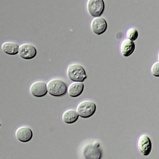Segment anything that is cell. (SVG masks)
<instances>
[{
  "label": "cell",
  "instance_id": "14",
  "mask_svg": "<svg viewBox=\"0 0 159 159\" xmlns=\"http://www.w3.org/2000/svg\"><path fill=\"white\" fill-rule=\"evenodd\" d=\"M79 119V115L74 109L65 110L62 114V120L67 124H72L75 123Z\"/></svg>",
  "mask_w": 159,
  "mask_h": 159
},
{
  "label": "cell",
  "instance_id": "3",
  "mask_svg": "<svg viewBox=\"0 0 159 159\" xmlns=\"http://www.w3.org/2000/svg\"><path fill=\"white\" fill-rule=\"evenodd\" d=\"M96 105L93 101L85 100L82 101L76 107V112L79 116L83 118L92 117L96 112Z\"/></svg>",
  "mask_w": 159,
  "mask_h": 159
},
{
  "label": "cell",
  "instance_id": "6",
  "mask_svg": "<svg viewBox=\"0 0 159 159\" xmlns=\"http://www.w3.org/2000/svg\"><path fill=\"white\" fill-rule=\"evenodd\" d=\"M37 49L30 43H22L19 48L18 54L21 58L25 60H31L37 55Z\"/></svg>",
  "mask_w": 159,
  "mask_h": 159
},
{
  "label": "cell",
  "instance_id": "4",
  "mask_svg": "<svg viewBox=\"0 0 159 159\" xmlns=\"http://www.w3.org/2000/svg\"><path fill=\"white\" fill-rule=\"evenodd\" d=\"M82 153L85 159H101L102 156V151L97 142L85 145Z\"/></svg>",
  "mask_w": 159,
  "mask_h": 159
},
{
  "label": "cell",
  "instance_id": "15",
  "mask_svg": "<svg viewBox=\"0 0 159 159\" xmlns=\"http://www.w3.org/2000/svg\"><path fill=\"white\" fill-rule=\"evenodd\" d=\"M126 36L129 38V39L132 42L135 41L138 39L139 37L138 31L133 28H130L127 31Z\"/></svg>",
  "mask_w": 159,
  "mask_h": 159
},
{
  "label": "cell",
  "instance_id": "9",
  "mask_svg": "<svg viewBox=\"0 0 159 159\" xmlns=\"http://www.w3.org/2000/svg\"><path fill=\"white\" fill-rule=\"evenodd\" d=\"M31 94L35 97L41 98L45 96L47 93V85L43 81H37L31 85L30 87Z\"/></svg>",
  "mask_w": 159,
  "mask_h": 159
},
{
  "label": "cell",
  "instance_id": "1",
  "mask_svg": "<svg viewBox=\"0 0 159 159\" xmlns=\"http://www.w3.org/2000/svg\"><path fill=\"white\" fill-rule=\"evenodd\" d=\"M47 92L51 96L61 97L66 93L67 86L65 82L59 79L50 80L47 84Z\"/></svg>",
  "mask_w": 159,
  "mask_h": 159
},
{
  "label": "cell",
  "instance_id": "2",
  "mask_svg": "<svg viewBox=\"0 0 159 159\" xmlns=\"http://www.w3.org/2000/svg\"><path fill=\"white\" fill-rule=\"evenodd\" d=\"M67 76L74 82H82L87 79L85 70L81 65L78 64H73L69 65L67 69Z\"/></svg>",
  "mask_w": 159,
  "mask_h": 159
},
{
  "label": "cell",
  "instance_id": "17",
  "mask_svg": "<svg viewBox=\"0 0 159 159\" xmlns=\"http://www.w3.org/2000/svg\"><path fill=\"white\" fill-rule=\"evenodd\" d=\"M0 126H1V124H0Z\"/></svg>",
  "mask_w": 159,
  "mask_h": 159
},
{
  "label": "cell",
  "instance_id": "8",
  "mask_svg": "<svg viewBox=\"0 0 159 159\" xmlns=\"http://www.w3.org/2000/svg\"><path fill=\"white\" fill-rule=\"evenodd\" d=\"M108 25L106 20L102 17H96L91 23V29L92 31L97 34L101 35L107 30Z\"/></svg>",
  "mask_w": 159,
  "mask_h": 159
},
{
  "label": "cell",
  "instance_id": "12",
  "mask_svg": "<svg viewBox=\"0 0 159 159\" xmlns=\"http://www.w3.org/2000/svg\"><path fill=\"white\" fill-rule=\"evenodd\" d=\"M84 90V84L82 82H74L70 84L67 89L69 95L73 98L80 96Z\"/></svg>",
  "mask_w": 159,
  "mask_h": 159
},
{
  "label": "cell",
  "instance_id": "10",
  "mask_svg": "<svg viewBox=\"0 0 159 159\" xmlns=\"http://www.w3.org/2000/svg\"><path fill=\"white\" fill-rule=\"evenodd\" d=\"M15 136L16 139L21 142L27 143L33 139V131L29 127H20L16 130Z\"/></svg>",
  "mask_w": 159,
  "mask_h": 159
},
{
  "label": "cell",
  "instance_id": "7",
  "mask_svg": "<svg viewBox=\"0 0 159 159\" xmlns=\"http://www.w3.org/2000/svg\"><path fill=\"white\" fill-rule=\"evenodd\" d=\"M138 149L143 156H148L152 151V142L148 136L143 134L140 136L138 142Z\"/></svg>",
  "mask_w": 159,
  "mask_h": 159
},
{
  "label": "cell",
  "instance_id": "16",
  "mask_svg": "<svg viewBox=\"0 0 159 159\" xmlns=\"http://www.w3.org/2000/svg\"><path fill=\"white\" fill-rule=\"evenodd\" d=\"M151 73L154 76L156 77L159 76V62L157 61L152 65L151 67Z\"/></svg>",
  "mask_w": 159,
  "mask_h": 159
},
{
  "label": "cell",
  "instance_id": "13",
  "mask_svg": "<svg viewBox=\"0 0 159 159\" xmlns=\"http://www.w3.org/2000/svg\"><path fill=\"white\" fill-rule=\"evenodd\" d=\"M19 46L15 42H6L2 43L1 49L4 53L10 55L18 54Z\"/></svg>",
  "mask_w": 159,
  "mask_h": 159
},
{
  "label": "cell",
  "instance_id": "11",
  "mask_svg": "<svg viewBox=\"0 0 159 159\" xmlns=\"http://www.w3.org/2000/svg\"><path fill=\"white\" fill-rule=\"evenodd\" d=\"M135 49V45L134 42L129 39L123 40L120 45V51L124 57H129L134 52Z\"/></svg>",
  "mask_w": 159,
  "mask_h": 159
},
{
  "label": "cell",
  "instance_id": "5",
  "mask_svg": "<svg viewBox=\"0 0 159 159\" xmlns=\"http://www.w3.org/2000/svg\"><path fill=\"white\" fill-rule=\"evenodd\" d=\"M87 10L94 17H99L104 12L105 3L102 0H89L87 3Z\"/></svg>",
  "mask_w": 159,
  "mask_h": 159
}]
</instances>
